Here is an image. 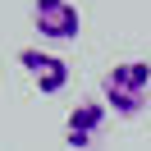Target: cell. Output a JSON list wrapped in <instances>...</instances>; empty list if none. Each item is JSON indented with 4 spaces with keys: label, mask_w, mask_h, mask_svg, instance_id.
<instances>
[{
    "label": "cell",
    "mask_w": 151,
    "mask_h": 151,
    "mask_svg": "<svg viewBox=\"0 0 151 151\" xmlns=\"http://www.w3.org/2000/svg\"><path fill=\"white\" fill-rule=\"evenodd\" d=\"M101 96H105V105H110L114 114L133 119V114L147 105V96H151V64L147 60H119V64L101 78Z\"/></svg>",
    "instance_id": "cell-1"
},
{
    "label": "cell",
    "mask_w": 151,
    "mask_h": 151,
    "mask_svg": "<svg viewBox=\"0 0 151 151\" xmlns=\"http://www.w3.org/2000/svg\"><path fill=\"white\" fill-rule=\"evenodd\" d=\"M32 28L46 41H73L83 32V14L73 0H32Z\"/></svg>",
    "instance_id": "cell-2"
},
{
    "label": "cell",
    "mask_w": 151,
    "mask_h": 151,
    "mask_svg": "<svg viewBox=\"0 0 151 151\" xmlns=\"http://www.w3.org/2000/svg\"><path fill=\"white\" fill-rule=\"evenodd\" d=\"M19 64H23V73L32 78V87L46 92V96H55V92H64V87H69V64L55 55V50L23 46V50H19Z\"/></svg>",
    "instance_id": "cell-3"
},
{
    "label": "cell",
    "mask_w": 151,
    "mask_h": 151,
    "mask_svg": "<svg viewBox=\"0 0 151 151\" xmlns=\"http://www.w3.org/2000/svg\"><path fill=\"white\" fill-rule=\"evenodd\" d=\"M105 114H110V105H105V101H78L73 110L64 114V142H69L73 151H87L96 137H101Z\"/></svg>",
    "instance_id": "cell-4"
}]
</instances>
